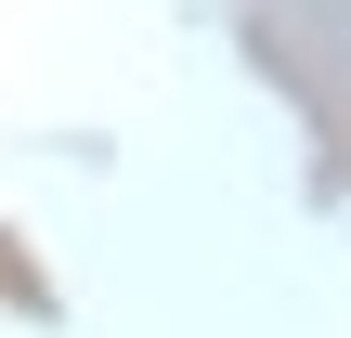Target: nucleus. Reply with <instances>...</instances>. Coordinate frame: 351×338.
I'll return each instance as SVG.
<instances>
[{"instance_id":"f257e3e1","label":"nucleus","mask_w":351,"mask_h":338,"mask_svg":"<svg viewBox=\"0 0 351 338\" xmlns=\"http://www.w3.org/2000/svg\"><path fill=\"white\" fill-rule=\"evenodd\" d=\"M339 26H351V0H339Z\"/></svg>"}]
</instances>
